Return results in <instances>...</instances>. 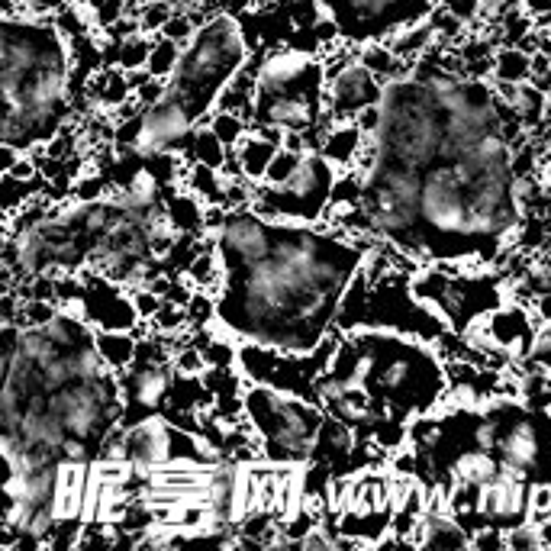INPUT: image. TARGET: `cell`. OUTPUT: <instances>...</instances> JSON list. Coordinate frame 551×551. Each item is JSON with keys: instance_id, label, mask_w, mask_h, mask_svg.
Masks as SVG:
<instances>
[{"instance_id": "8fae6325", "label": "cell", "mask_w": 551, "mask_h": 551, "mask_svg": "<svg viewBox=\"0 0 551 551\" xmlns=\"http://www.w3.org/2000/svg\"><path fill=\"white\" fill-rule=\"evenodd\" d=\"M181 42H174V39H168V36H162L158 33V39H155V49H152V58H149V71L155 78H171L174 75V68H178V62H181Z\"/></svg>"}, {"instance_id": "ac0fdd59", "label": "cell", "mask_w": 551, "mask_h": 551, "mask_svg": "<svg viewBox=\"0 0 551 551\" xmlns=\"http://www.w3.org/2000/svg\"><path fill=\"white\" fill-rule=\"evenodd\" d=\"M542 165H545V184H548V191H551V139H548V155L542 158Z\"/></svg>"}, {"instance_id": "5b68a950", "label": "cell", "mask_w": 551, "mask_h": 551, "mask_svg": "<svg viewBox=\"0 0 551 551\" xmlns=\"http://www.w3.org/2000/svg\"><path fill=\"white\" fill-rule=\"evenodd\" d=\"M281 149V142H274L268 139L265 133H258V129L252 126V133L245 136L236 149V162H239V171H242V178H249L252 184H261L265 181V174H268V165H271V158L274 152Z\"/></svg>"}, {"instance_id": "6da1fadb", "label": "cell", "mask_w": 551, "mask_h": 551, "mask_svg": "<svg viewBox=\"0 0 551 551\" xmlns=\"http://www.w3.org/2000/svg\"><path fill=\"white\" fill-rule=\"evenodd\" d=\"M339 168L329 158L310 149L303 152L297 174L287 184H255L252 207L268 220H290V223H319L326 220L332 207V187L339 181Z\"/></svg>"}, {"instance_id": "9c48e42d", "label": "cell", "mask_w": 551, "mask_h": 551, "mask_svg": "<svg viewBox=\"0 0 551 551\" xmlns=\"http://www.w3.org/2000/svg\"><path fill=\"white\" fill-rule=\"evenodd\" d=\"M207 126L229 145V149H236V145L252 133V120H249V116L236 113V110H213Z\"/></svg>"}, {"instance_id": "4fadbf2b", "label": "cell", "mask_w": 551, "mask_h": 551, "mask_svg": "<svg viewBox=\"0 0 551 551\" xmlns=\"http://www.w3.org/2000/svg\"><path fill=\"white\" fill-rule=\"evenodd\" d=\"M174 4H168V0H142V10H139V26L142 33L149 36H158L165 29V23L174 17Z\"/></svg>"}, {"instance_id": "3957f363", "label": "cell", "mask_w": 551, "mask_h": 551, "mask_svg": "<svg viewBox=\"0 0 551 551\" xmlns=\"http://www.w3.org/2000/svg\"><path fill=\"white\" fill-rule=\"evenodd\" d=\"M326 62L316 58L310 52H303L297 46H278L258 58V65H252L258 91L265 94H278V91H290L294 84H300L303 78H310L313 71H319Z\"/></svg>"}, {"instance_id": "277c9868", "label": "cell", "mask_w": 551, "mask_h": 551, "mask_svg": "<svg viewBox=\"0 0 551 551\" xmlns=\"http://www.w3.org/2000/svg\"><path fill=\"white\" fill-rule=\"evenodd\" d=\"M174 368L171 361H136L123 374V390H126V406H136L142 413H155L171 400L174 390Z\"/></svg>"}, {"instance_id": "e0dca14e", "label": "cell", "mask_w": 551, "mask_h": 551, "mask_svg": "<svg viewBox=\"0 0 551 551\" xmlns=\"http://www.w3.org/2000/svg\"><path fill=\"white\" fill-rule=\"evenodd\" d=\"M255 0H220V10L226 13H242V10H252Z\"/></svg>"}, {"instance_id": "5bb4252c", "label": "cell", "mask_w": 551, "mask_h": 551, "mask_svg": "<svg viewBox=\"0 0 551 551\" xmlns=\"http://www.w3.org/2000/svg\"><path fill=\"white\" fill-rule=\"evenodd\" d=\"M506 548H545L542 545V526L539 522H519V526L506 529Z\"/></svg>"}, {"instance_id": "ba28073f", "label": "cell", "mask_w": 551, "mask_h": 551, "mask_svg": "<svg viewBox=\"0 0 551 551\" xmlns=\"http://www.w3.org/2000/svg\"><path fill=\"white\" fill-rule=\"evenodd\" d=\"M229 145L213 133V129L203 123V126H197V133H194V139H191V145H187V158L191 162H200V165H210V168H216V171H223L226 168V162H229Z\"/></svg>"}, {"instance_id": "52a82bcc", "label": "cell", "mask_w": 551, "mask_h": 551, "mask_svg": "<svg viewBox=\"0 0 551 551\" xmlns=\"http://www.w3.org/2000/svg\"><path fill=\"white\" fill-rule=\"evenodd\" d=\"M535 75V65H532V52H526L516 42L503 46L493 52V68H490V78L493 81H506V84H526Z\"/></svg>"}, {"instance_id": "7c38bea8", "label": "cell", "mask_w": 551, "mask_h": 551, "mask_svg": "<svg viewBox=\"0 0 551 551\" xmlns=\"http://www.w3.org/2000/svg\"><path fill=\"white\" fill-rule=\"evenodd\" d=\"M300 162H303V152H297V149H287V145H281V149L274 152L271 165H268V174H265V181H261V184H271V187L287 184V181L297 174Z\"/></svg>"}, {"instance_id": "7a4b0ae2", "label": "cell", "mask_w": 551, "mask_h": 551, "mask_svg": "<svg viewBox=\"0 0 551 551\" xmlns=\"http://www.w3.org/2000/svg\"><path fill=\"white\" fill-rule=\"evenodd\" d=\"M529 490H532L529 481H522V477L503 468L500 477H493V481L484 484L481 493H477L481 526L513 529L519 522H526L529 519Z\"/></svg>"}, {"instance_id": "9a60e30c", "label": "cell", "mask_w": 551, "mask_h": 551, "mask_svg": "<svg viewBox=\"0 0 551 551\" xmlns=\"http://www.w3.org/2000/svg\"><path fill=\"white\" fill-rule=\"evenodd\" d=\"M23 4H26L29 10L42 13V17H49V13L65 10V7H68V0H23Z\"/></svg>"}, {"instance_id": "2e32d148", "label": "cell", "mask_w": 551, "mask_h": 551, "mask_svg": "<svg viewBox=\"0 0 551 551\" xmlns=\"http://www.w3.org/2000/svg\"><path fill=\"white\" fill-rule=\"evenodd\" d=\"M519 7L526 10L532 20H539V17H545V13L551 10V0H519Z\"/></svg>"}, {"instance_id": "8992f818", "label": "cell", "mask_w": 551, "mask_h": 551, "mask_svg": "<svg viewBox=\"0 0 551 551\" xmlns=\"http://www.w3.org/2000/svg\"><path fill=\"white\" fill-rule=\"evenodd\" d=\"M97 345L113 371H129L139 355V336L133 329H97Z\"/></svg>"}, {"instance_id": "30bf717a", "label": "cell", "mask_w": 551, "mask_h": 551, "mask_svg": "<svg viewBox=\"0 0 551 551\" xmlns=\"http://www.w3.org/2000/svg\"><path fill=\"white\" fill-rule=\"evenodd\" d=\"M155 39L158 36H149V33H133L129 39L120 42V52H116V65L123 71H136V68H149V58H152V49H155Z\"/></svg>"}]
</instances>
